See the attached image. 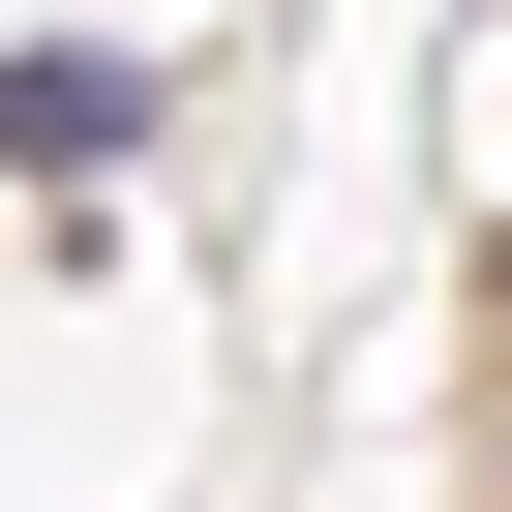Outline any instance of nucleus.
<instances>
[{"instance_id": "f257e3e1", "label": "nucleus", "mask_w": 512, "mask_h": 512, "mask_svg": "<svg viewBox=\"0 0 512 512\" xmlns=\"http://www.w3.org/2000/svg\"><path fill=\"white\" fill-rule=\"evenodd\" d=\"M0 151H31V181H91V151H151V61H91V31H31V61H0Z\"/></svg>"}]
</instances>
